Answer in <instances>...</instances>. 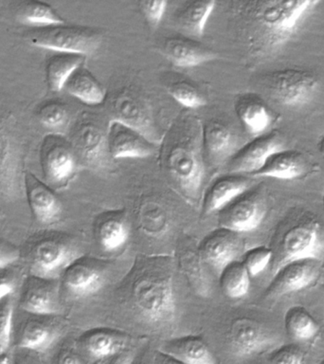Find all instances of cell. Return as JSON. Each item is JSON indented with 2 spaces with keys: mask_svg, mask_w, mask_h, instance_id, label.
Here are the masks:
<instances>
[{
  "mask_svg": "<svg viewBox=\"0 0 324 364\" xmlns=\"http://www.w3.org/2000/svg\"><path fill=\"white\" fill-rule=\"evenodd\" d=\"M320 4L312 0L235 1L230 10L246 37L250 53L264 54L284 45L303 17Z\"/></svg>",
  "mask_w": 324,
  "mask_h": 364,
  "instance_id": "obj_1",
  "label": "cell"
},
{
  "mask_svg": "<svg viewBox=\"0 0 324 364\" xmlns=\"http://www.w3.org/2000/svg\"><path fill=\"white\" fill-rule=\"evenodd\" d=\"M203 152L201 122L190 113L182 114L165 135L161 156L171 178L192 198L198 196L203 184Z\"/></svg>",
  "mask_w": 324,
  "mask_h": 364,
  "instance_id": "obj_2",
  "label": "cell"
},
{
  "mask_svg": "<svg viewBox=\"0 0 324 364\" xmlns=\"http://www.w3.org/2000/svg\"><path fill=\"white\" fill-rule=\"evenodd\" d=\"M134 306L139 316L151 324H163L173 318L176 298L172 277L161 269L145 272L133 284Z\"/></svg>",
  "mask_w": 324,
  "mask_h": 364,
  "instance_id": "obj_3",
  "label": "cell"
},
{
  "mask_svg": "<svg viewBox=\"0 0 324 364\" xmlns=\"http://www.w3.org/2000/svg\"><path fill=\"white\" fill-rule=\"evenodd\" d=\"M102 31L99 28L65 23L31 28L26 38L36 47L48 48L59 53L88 54L95 53L102 44Z\"/></svg>",
  "mask_w": 324,
  "mask_h": 364,
  "instance_id": "obj_4",
  "label": "cell"
},
{
  "mask_svg": "<svg viewBox=\"0 0 324 364\" xmlns=\"http://www.w3.org/2000/svg\"><path fill=\"white\" fill-rule=\"evenodd\" d=\"M267 87L278 104L286 107H303L317 94L318 80L310 71L284 68L270 74Z\"/></svg>",
  "mask_w": 324,
  "mask_h": 364,
  "instance_id": "obj_5",
  "label": "cell"
},
{
  "mask_svg": "<svg viewBox=\"0 0 324 364\" xmlns=\"http://www.w3.org/2000/svg\"><path fill=\"white\" fill-rule=\"evenodd\" d=\"M77 258L76 247L65 239L45 237L31 249L28 267L31 276L54 280Z\"/></svg>",
  "mask_w": 324,
  "mask_h": 364,
  "instance_id": "obj_6",
  "label": "cell"
},
{
  "mask_svg": "<svg viewBox=\"0 0 324 364\" xmlns=\"http://www.w3.org/2000/svg\"><path fill=\"white\" fill-rule=\"evenodd\" d=\"M107 132L93 114L82 113L71 129L70 139L77 159L88 166H101L108 153Z\"/></svg>",
  "mask_w": 324,
  "mask_h": 364,
  "instance_id": "obj_7",
  "label": "cell"
},
{
  "mask_svg": "<svg viewBox=\"0 0 324 364\" xmlns=\"http://www.w3.org/2000/svg\"><path fill=\"white\" fill-rule=\"evenodd\" d=\"M20 148L10 117L0 113V193L16 199L20 193Z\"/></svg>",
  "mask_w": 324,
  "mask_h": 364,
  "instance_id": "obj_8",
  "label": "cell"
},
{
  "mask_svg": "<svg viewBox=\"0 0 324 364\" xmlns=\"http://www.w3.org/2000/svg\"><path fill=\"white\" fill-rule=\"evenodd\" d=\"M41 164L48 183L54 186L68 183L77 168V156L70 141L59 134L45 136L41 147Z\"/></svg>",
  "mask_w": 324,
  "mask_h": 364,
  "instance_id": "obj_9",
  "label": "cell"
},
{
  "mask_svg": "<svg viewBox=\"0 0 324 364\" xmlns=\"http://www.w3.org/2000/svg\"><path fill=\"white\" fill-rule=\"evenodd\" d=\"M264 215L263 196L249 189L219 210V226L237 233L252 232L260 226Z\"/></svg>",
  "mask_w": 324,
  "mask_h": 364,
  "instance_id": "obj_10",
  "label": "cell"
},
{
  "mask_svg": "<svg viewBox=\"0 0 324 364\" xmlns=\"http://www.w3.org/2000/svg\"><path fill=\"white\" fill-rule=\"evenodd\" d=\"M284 149V141L277 131H270L254 139L236 151L227 161L230 173L254 175L266 164L267 159Z\"/></svg>",
  "mask_w": 324,
  "mask_h": 364,
  "instance_id": "obj_11",
  "label": "cell"
},
{
  "mask_svg": "<svg viewBox=\"0 0 324 364\" xmlns=\"http://www.w3.org/2000/svg\"><path fill=\"white\" fill-rule=\"evenodd\" d=\"M323 250L320 226L317 221L303 222L292 227L281 241V260L275 272L281 266L301 259L318 258Z\"/></svg>",
  "mask_w": 324,
  "mask_h": 364,
  "instance_id": "obj_12",
  "label": "cell"
},
{
  "mask_svg": "<svg viewBox=\"0 0 324 364\" xmlns=\"http://www.w3.org/2000/svg\"><path fill=\"white\" fill-rule=\"evenodd\" d=\"M320 272L318 258L301 259L289 262L276 270L267 287V297L276 298L300 291L314 283Z\"/></svg>",
  "mask_w": 324,
  "mask_h": 364,
  "instance_id": "obj_13",
  "label": "cell"
},
{
  "mask_svg": "<svg viewBox=\"0 0 324 364\" xmlns=\"http://www.w3.org/2000/svg\"><path fill=\"white\" fill-rule=\"evenodd\" d=\"M107 141L108 155L114 159L146 158L156 149L155 144L141 131L117 119L108 124Z\"/></svg>",
  "mask_w": 324,
  "mask_h": 364,
  "instance_id": "obj_14",
  "label": "cell"
},
{
  "mask_svg": "<svg viewBox=\"0 0 324 364\" xmlns=\"http://www.w3.org/2000/svg\"><path fill=\"white\" fill-rule=\"evenodd\" d=\"M227 343L233 357L246 358L266 350L271 343V337L257 321L240 318L230 326Z\"/></svg>",
  "mask_w": 324,
  "mask_h": 364,
  "instance_id": "obj_15",
  "label": "cell"
},
{
  "mask_svg": "<svg viewBox=\"0 0 324 364\" xmlns=\"http://www.w3.org/2000/svg\"><path fill=\"white\" fill-rule=\"evenodd\" d=\"M243 249V240L239 233L219 228L202 242L200 253L205 262L220 274L227 264L238 260Z\"/></svg>",
  "mask_w": 324,
  "mask_h": 364,
  "instance_id": "obj_16",
  "label": "cell"
},
{
  "mask_svg": "<svg viewBox=\"0 0 324 364\" xmlns=\"http://www.w3.org/2000/svg\"><path fill=\"white\" fill-rule=\"evenodd\" d=\"M104 282V270L90 258H77L63 273V283L65 289L76 297L96 294Z\"/></svg>",
  "mask_w": 324,
  "mask_h": 364,
  "instance_id": "obj_17",
  "label": "cell"
},
{
  "mask_svg": "<svg viewBox=\"0 0 324 364\" xmlns=\"http://www.w3.org/2000/svg\"><path fill=\"white\" fill-rule=\"evenodd\" d=\"M202 142L207 158L217 164L229 161L240 148L234 129L221 119H210L202 124Z\"/></svg>",
  "mask_w": 324,
  "mask_h": 364,
  "instance_id": "obj_18",
  "label": "cell"
},
{
  "mask_svg": "<svg viewBox=\"0 0 324 364\" xmlns=\"http://www.w3.org/2000/svg\"><path fill=\"white\" fill-rule=\"evenodd\" d=\"M161 51L171 63L179 68H192L215 59L216 53L198 40L187 36L166 37Z\"/></svg>",
  "mask_w": 324,
  "mask_h": 364,
  "instance_id": "obj_19",
  "label": "cell"
},
{
  "mask_svg": "<svg viewBox=\"0 0 324 364\" xmlns=\"http://www.w3.org/2000/svg\"><path fill=\"white\" fill-rule=\"evenodd\" d=\"M20 306L33 315H53L59 311L58 287L53 280L31 276L25 284Z\"/></svg>",
  "mask_w": 324,
  "mask_h": 364,
  "instance_id": "obj_20",
  "label": "cell"
},
{
  "mask_svg": "<svg viewBox=\"0 0 324 364\" xmlns=\"http://www.w3.org/2000/svg\"><path fill=\"white\" fill-rule=\"evenodd\" d=\"M28 204L36 221L42 225L55 223L62 213V203L55 193L33 173L25 176Z\"/></svg>",
  "mask_w": 324,
  "mask_h": 364,
  "instance_id": "obj_21",
  "label": "cell"
},
{
  "mask_svg": "<svg viewBox=\"0 0 324 364\" xmlns=\"http://www.w3.org/2000/svg\"><path fill=\"white\" fill-rule=\"evenodd\" d=\"M252 187L249 176L230 173L215 179L207 190L202 203L204 215H212L226 207Z\"/></svg>",
  "mask_w": 324,
  "mask_h": 364,
  "instance_id": "obj_22",
  "label": "cell"
},
{
  "mask_svg": "<svg viewBox=\"0 0 324 364\" xmlns=\"http://www.w3.org/2000/svg\"><path fill=\"white\" fill-rule=\"evenodd\" d=\"M159 351L184 364H217L215 355L206 341L198 336L173 338L166 341Z\"/></svg>",
  "mask_w": 324,
  "mask_h": 364,
  "instance_id": "obj_23",
  "label": "cell"
},
{
  "mask_svg": "<svg viewBox=\"0 0 324 364\" xmlns=\"http://www.w3.org/2000/svg\"><path fill=\"white\" fill-rule=\"evenodd\" d=\"M234 108L239 119L253 136L266 133L272 124L271 112L263 100L255 94L247 93L239 96Z\"/></svg>",
  "mask_w": 324,
  "mask_h": 364,
  "instance_id": "obj_24",
  "label": "cell"
},
{
  "mask_svg": "<svg viewBox=\"0 0 324 364\" xmlns=\"http://www.w3.org/2000/svg\"><path fill=\"white\" fill-rule=\"evenodd\" d=\"M306 166L303 154L298 151L283 149L273 154L264 166L252 176L294 179L306 173Z\"/></svg>",
  "mask_w": 324,
  "mask_h": 364,
  "instance_id": "obj_25",
  "label": "cell"
},
{
  "mask_svg": "<svg viewBox=\"0 0 324 364\" xmlns=\"http://www.w3.org/2000/svg\"><path fill=\"white\" fill-rule=\"evenodd\" d=\"M125 333L110 328H94L85 333L82 337V346L88 355L102 360L112 358L124 351L126 337Z\"/></svg>",
  "mask_w": 324,
  "mask_h": 364,
  "instance_id": "obj_26",
  "label": "cell"
},
{
  "mask_svg": "<svg viewBox=\"0 0 324 364\" xmlns=\"http://www.w3.org/2000/svg\"><path fill=\"white\" fill-rule=\"evenodd\" d=\"M110 111L117 121L124 122L146 136L148 116L144 105L131 91L122 90L111 100Z\"/></svg>",
  "mask_w": 324,
  "mask_h": 364,
  "instance_id": "obj_27",
  "label": "cell"
},
{
  "mask_svg": "<svg viewBox=\"0 0 324 364\" xmlns=\"http://www.w3.org/2000/svg\"><path fill=\"white\" fill-rule=\"evenodd\" d=\"M215 1H184L173 14V18L178 27L185 33L193 36H200L204 33L207 19L215 10Z\"/></svg>",
  "mask_w": 324,
  "mask_h": 364,
  "instance_id": "obj_28",
  "label": "cell"
},
{
  "mask_svg": "<svg viewBox=\"0 0 324 364\" xmlns=\"http://www.w3.org/2000/svg\"><path fill=\"white\" fill-rule=\"evenodd\" d=\"M64 88L70 95L88 105H101L107 97L104 85L84 65L74 71Z\"/></svg>",
  "mask_w": 324,
  "mask_h": 364,
  "instance_id": "obj_29",
  "label": "cell"
},
{
  "mask_svg": "<svg viewBox=\"0 0 324 364\" xmlns=\"http://www.w3.org/2000/svg\"><path fill=\"white\" fill-rule=\"evenodd\" d=\"M59 337V330L48 321H28L18 341L20 349L34 353L45 352Z\"/></svg>",
  "mask_w": 324,
  "mask_h": 364,
  "instance_id": "obj_30",
  "label": "cell"
},
{
  "mask_svg": "<svg viewBox=\"0 0 324 364\" xmlns=\"http://www.w3.org/2000/svg\"><path fill=\"white\" fill-rule=\"evenodd\" d=\"M85 59L82 54L72 53H58L51 56L47 64V82L50 90L54 92L61 91L74 71L84 65Z\"/></svg>",
  "mask_w": 324,
  "mask_h": 364,
  "instance_id": "obj_31",
  "label": "cell"
},
{
  "mask_svg": "<svg viewBox=\"0 0 324 364\" xmlns=\"http://www.w3.org/2000/svg\"><path fill=\"white\" fill-rule=\"evenodd\" d=\"M130 235L129 224L124 215L109 213L97 228V236L104 252H112L124 246Z\"/></svg>",
  "mask_w": 324,
  "mask_h": 364,
  "instance_id": "obj_32",
  "label": "cell"
},
{
  "mask_svg": "<svg viewBox=\"0 0 324 364\" xmlns=\"http://www.w3.org/2000/svg\"><path fill=\"white\" fill-rule=\"evenodd\" d=\"M16 16L20 23L33 26V28L65 23V20L50 5L38 0H27L19 3L16 7Z\"/></svg>",
  "mask_w": 324,
  "mask_h": 364,
  "instance_id": "obj_33",
  "label": "cell"
},
{
  "mask_svg": "<svg viewBox=\"0 0 324 364\" xmlns=\"http://www.w3.org/2000/svg\"><path fill=\"white\" fill-rule=\"evenodd\" d=\"M286 332L294 340L308 341L318 331V324L308 310L303 306H293L284 315Z\"/></svg>",
  "mask_w": 324,
  "mask_h": 364,
  "instance_id": "obj_34",
  "label": "cell"
},
{
  "mask_svg": "<svg viewBox=\"0 0 324 364\" xmlns=\"http://www.w3.org/2000/svg\"><path fill=\"white\" fill-rule=\"evenodd\" d=\"M219 277L222 290L230 299L243 298L249 291L250 275L242 261L227 264Z\"/></svg>",
  "mask_w": 324,
  "mask_h": 364,
  "instance_id": "obj_35",
  "label": "cell"
},
{
  "mask_svg": "<svg viewBox=\"0 0 324 364\" xmlns=\"http://www.w3.org/2000/svg\"><path fill=\"white\" fill-rule=\"evenodd\" d=\"M38 119L43 127L47 129L59 132L60 130L65 129L70 122V110L61 102H48L40 107Z\"/></svg>",
  "mask_w": 324,
  "mask_h": 364,
  "instance_id": "obj_36",
  "label": "cell"
},
{
  "mask_svg": "<svg viewBox=\"0 0 324 364\" xmlns=\"http://www.w3.org/2000/svg\"><path fill=\"white\" fill-rule=\"evenodd\" d=\"M168 90L173 98L185 107L196 109L207 104L206 99L199 88L185 80L173 82Z\"/></svg>",
  "mask_w": 324,
  "mask_h": 364,
  "instance_id": "obj_37",
  "label": "cell"
},
{
  "mask_svg": "<svg viewBox=\"0 0 324 364\" xmlns=\"http://www.w3.org/2000/svg\"><path fill=\"white\" fill-rule=\"evenodd\" d=\"M272 257L271 249L266 246H259L244 252L241 261L249 272L250 277H255L266 269Z\"/></svg>",
  "mask_w": 324,
  "mask_h": 364,
  "instance_id": "obj_38",
  "label": "cell"
},
{
  "mask_svg": "<svg viewBox=\"0 0 324 364\" xmlns=\"http://www.w3.org/2000/svg\"><path fill=\"white\" fill-rule=\"evenodd\" d=\"M13 318L14 301L11 295L0 301V355H6L10 347Z\"/></svg>",
  "mask_w": 324,
  "mask_h": 364,
  "instance_id": "obj_39",
  "label": "cell"
},
{
  "mask_svg": "<svg viewBox=\"0 0 324 364\" xmlns=\"http://www.w3.org/2000/svg\"><path fill=\"white\" fill-rule=\"evenodd\" d=\"M303 353L295 343L284 344L270 355L271 364H303Z\"/></svg>",
  "mask_w": 324,
  "mask_h": 364,
  "instance_id": "obj_40",
  "label": "cell"
},
{
  "mask_svg": "<svg viewBox=\"0 0 324 364\" xmlns=\"http://www.w3.org/2000/svg\"><path fill=\"white\" fill-rule=\"evenodd\" d=\"M167 1H141L139 2L141 10L145 18L149 22V24L156 27L161 23L165 11L167 9Z\"/></svg>",
  "mask_w": 324,
  "mask_h": 364,
  "instance_id": "obj_41",
  "label": "cell"
},
{
  "mask_svg": "<svg viewBox=\"0 0 324 364\" xmlns=\"http://www.w3.org/2000/svg\"><path fill=\"white\" fill-rule=\"evenodd\" d=\"M19 258L20 250L18 247L11 242L0 237V269L11 266Z\"/></svg>",
  "mask_w": 324,
  "mask_h": 364,
  "instance_id": "obj_42",
  "label": "cell"
},
{
  "mask_svg": "<svg viewBox=\"0 0 324 364\" xmlns=\"http://www.w3.org/2000/svg\"><path fill=\"white\" fill-rule=\"evenodd\" d=\"M6 269H0V301L13 294L16 287V275Z\"/></svg>",
  "mask_w": 324,
  "mask_h": 364,
  "instance_id": "obj_43",
  "label": "cell"
},
{
  "mask_svg": "<svg viewBox=\"0 0 324 364\" xmlns=\"http://www.w3.org/2000/svg\"><path fill=\"white\" fill-rule=\"evenodd\" d=\"M57 364H82V363L76 353L70 351V350H64L59 355Z\"/></svg>",
  "mask_w": 324,
  "mask_h": 364,
  "instance_id": "obj_44",
  "label": "cell"
},
{
  "mask_svg": "<svg viewBox=\"0 0 324 364\" xmlns=\"http://www.w3.org/2000/svg\"><path fill=\"white\" fill-rule=\"evenodd\" d=\"M134 354L130 351H122L118 355H114L107 364H132Z\"/></svg>",
  "mask_w": 324,
  "mask_h": 364,
  "instance_id": "obj_45",
  "label": "cell"
},
{
  "mask_svg": "<svg viewBox=\"0 0 324 364\" xmlns=\"http://www.w3.org/2000/svg\"><path fill=\"white\" fill-rule=\"evenodd\" d=\"M14 364H39L34 352L23 353L16 355Z\"/></svg>",
  "mask_w": 324,
  "mask_h": 364,
  "instance_id": "obj_46",
  "label": "cell"
},
{
  "mask_svg": "<svg viewBox=\"0 0 324 364\" xmlns=\"http://www.w3.org/2000/svg\"><path fill=\"white\" fill-rule=\"evenodd\" d=\"M156 364H184L181 361L176 360V358L164 354V353L161 351H158V354H156Z\"/></svg>",
  "mask_w": 324,
  "mask_h": 364,
  "instance_id": "obj_47",
  "label": "cell"
},
{
  "mask_svg": "<svg viewBox=\"0 0 324 364\" xmlns=\"http://www.w3.org/2000/svg\"><path fill=\"white\" fill-rule=\"evenodd\" d=\"M0 364H10V358L7 354L0 355Z\"/></svg>",
  "mask_w": 324,
  "mask_h": 364,
  "instance_id": "obj_48",
  "label": "cell"
},
{
  "mask_svg": "<svg viewBox=\"0 0 324 364\" xmlns=\"http://www.w3.org/2000/svg\"><path fill=\"white\" fill-rule=\"evenodd\" d=\"M321 153H323V155L324 156V138L323 139V141H321Z\"/></svg>",
  "mask_w": 324,
  "mask_h": 364,
  "instance_id": "obj_49",
  "label": "cell"
},
{
  "mask_svg": "<svg viewBox=\"0 0 324 364\" xmlns=\"http://www.w3.org/2000/svg\"><path fill=\"white\" fill-rule=\"evenodd\" d=\"M318 364H324V360H321L320 363Z\"/></svg>",
  "mask_w": 324,
  "mask_h": 364,
  "instance_id": "obj_50",
  "label": "cell"
},
{
  "mask_svg": "<svg viewBox=\"0 0 324 364\" xmlns=\"http://www.w3.org/2000/svg\"><path fill=\"white\" fill-rule=\"evenodd\" d=\"M323 205H324V196H323Z\"/></svg>",
  "mask_w": 324,
  "mask_h": 364,
  "instance_id": "obj_51",
  "label": "cell"
}]
</instances>
